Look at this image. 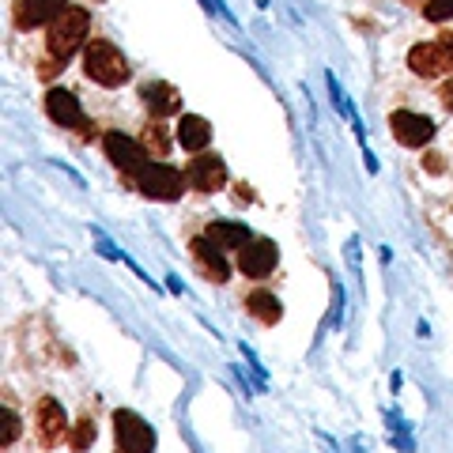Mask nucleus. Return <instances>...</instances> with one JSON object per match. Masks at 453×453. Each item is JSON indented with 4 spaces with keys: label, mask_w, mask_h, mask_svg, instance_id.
Returning <instances> with one entry per match:
<instances>
[{
    "label": "nucleus",
    "mask_w": 453,
    "mask_h": 453,
    "mask_svg": "<svg viewBox=\"0 0 453 453\" xmlns=\"http://www.w3.org/2000/svg\"><path fill=\"white\" fill-rule=\"evenodd\" d=\"M88 27H91L88 12H83V8H65L61 16L50 23V38H46L50 61H57L61 68L73 61V53L88 46Z\"/></svg>",
    "instance_id": "obj_1"
},
{
    "label": "nucleus",
    "mask_w": 453,
    "mask_h": 453,
    "mask_svg": "<svg viewBox=\"0 0 453 453\" xmlns=\"http://www.w3.org/2000/svg\"><path fill=\"white\" fill-rule=\"evenodd\" d=\"M83 73H88L98 88H121L129 80V61L121 57V50L106 38H91L83 46Z\"/></svg>",
    "instance_id": "obj_2"
},
{
    "label": "nucleus",
    "mask_w": 453,
    "mask_h": 453,
    "mask_svg": "<svg viewBox=\"0 0 453 453\" xmlns=\"http://www.w3.org/2000/svg\"><path fill=\"white\" fill-rule=\"evenodd\" d=\"M136 186L144 196H151V201H181V193H186V174H181L178 166H166V163H148L144 170H140Z\"/></svg>",
    "instance_id": "obj_3"
},
{
    "label": "nucleus",
    "mask_w": 453,
    "mask_h": 453,
    "mask_svg": "<svg viewBox=\"0 0 453 453\" xmlns=\"http://www.w3.org/2000/svg\"><path fill=\"white\" fill-rule=\"evenodd\" d=\"M408 68L416 76H446L453 73V35L438 38V42H416L408 50Z\"/></svg>",
    "instance_id": "obj_4"
},
{
    "label": "nucleus",
    "mask_w": 453,
    "mask_h": 453,
    "mask_svg": "<svg viewBox=\"0 0 453 453\" xmlns=\"http://www.w3.org/2000/svg\"><path fill=\"white\" fill-rule=\"evenodd\" d=\"M113 434H118V449L121 453H151L155 449V431L151 423H144L129 408L113 412Z\"/></svg>",
    "instance_id": "obj_5"
},
{
    "label": "nucleus",
    "mask_w": 453,
    "mask_h": 453,
    "mask_svg": "<svg viewBox=\"0 0 453 453\" xmlns=\"http://www.w3.org/2000/svg\"><path fill=\"white\" fill-rule=\"evenodd\" d=\"M276 265H280V250L273 238H250V242L238 250V268H242V276H250V280H265Z\"/></svg>",
    "instance_id": "obj_6"
},
{
    "label": "nucleus",
    "mask_w": 453,
    "mask_h": 453,
    "mask_svg": "<svg viewBox=\"0 0 453 453\" xmlns=\"http://www.w3.org/2000/svg\"><path fill=\"white\" fill-rule=\"evenodd\" d=\"M103 144H106V155H110V163L113 166H121L125 174H133V178H140V170L148 166V148L144 144H136L133 136H125V133H106L103 136Z\"/></svg>",
    "instance_id": "obj_7"
},
{
    "label": "nucleus",
    "mask_w": 453,
    "mask_h": 453,
    "mask_svg": "<svg viewBox=\"0 0 453 453\" xmlns=\"http://www.w3.org/2000/svg\"><path fill=\"white\" fill-rule=\"evenodd\" d=\"M46 110H50V118L61 125V129H83V133H95L88 118H83V106H80V98L68 91V88H50L46 95Z\"/></svg>",
    "instance_id": "obj_8"
},
{
    "label": "nucleus",
    "mask_w": 453,
    "mask_h": 453,
    "mask_svg": "<svg viewBox=\"0 0 453 453\" xmlns=\"http://www.w3.org/2000/svg\"><path fill=\"white\" fill-rule=\"evenodd\" d=\"M389 125H393V136L401 140L404 148H423V144H431V136H434V121L423 118V113H412V110H396Z\"/></svg>",
    "instance_id": "obj_9"
},
{
    "label": "nucleus",
    "mask_w": 453,
    "mask_h": 453,
    "mask_svg": "<svg viewBox=\"0 0 453 453\" xmlns=\"http://www.w3.org/2000/svg\"><path fill=\"white\" fill-rule=\"evenodd\" d=\"M186 181L196 193H216L226 186V163L219 155H196V159L186 166Z\"/></svg>",
    "instance_id": "obj_10"
},
{
    "label": "nucleus",
    "mask_w": 453,
    "mask_h": 453,
    "mask_svg": "<svg viewBox=\"0 0 453 453\" xmlns=\"http://www.w3.org/2000/svg\"><path fill=\"white\" fill-rule=\"evenodd\" d=\"M68 438V416L65 408L53 401V396H42L38 401V442L42 446H61Z\"/></svg>",
    "instance_id": "obj_11"
},
{
    "label": "nucleus",
    "mask_w": 453,
    "mask_h": 453,
    "mask_svg": "<svg viewBox=\"0 0 453 453\" xmlns=\"http://www.w3.org/2000/svg\"><path fill=\"white\" fill-rule=\"evenodd\" d=\"M189 253H193V261H196V268L208 276V280H216V283H223L226 276H231V265H226V257H223V250L211 242L208 234H201V238H193L189 242Z\"/></svg>",
    "instance_id": "obj_12"
},
{
    "label": "nucleus",
    "mask_w": 453,
    "mask_h": 453,
    "mask_svg": "<svg viewBox=\"0 0 453 453\" xmlns=\"http://www.w3.org/2000/svg\"><path fill=\"white\" fill-rule=\"evenodd\" d=\"M140 98L148 103V110L155 118H166V113L181 110V95H178L174 83H166V80H148L144 88H140Z\"/></svg>",
    "instance_id": "obj_13"
},
{
    "label": "nucleus",
    "mask_w": 453,
    "mask_h": 453,
    "mask_svg": "<svg viewBox=\"0 0 453 453\" xmlns=\"http://www.w3.org/2000/svg\"><path fill=\"white\" fill-rule=\"evenodd\" d=\"M68 0H19V31H31L38 23H53L65 12Z\"/></svg>",
    "instance_id": "obj_14"
},
{
    "label": "nucleus",
    "mask_w": 453,
    "mask_h": 453,
    "mask_svg": "<svg viewBox=\"0 0 453 453\" xmlns=\"http://www.w3.org/2000/svg\"><path fill=\"white\" fill-rule=\"evenodd\" d=\"M174 140H178V144L186 148V151H204L208 140H211V125H208L204 118H196V113H181Z\"/></svg>",
    "instance_id": "obj_15"
},
{
    "label": "nucleus",
    "mask_w": 453,
    "mask_h": 453,
    "mask_svg": "<svg viewBox=\"0 0 453 453\" xmlns=\"http://www.w3.org/2000/svg\"><path fill=\"white\" fill-rule=\"evenodd\" d=\"M204 234H208L219 250H242V246L250 242V226H246V223H234V219H216V223H208Z\"/></svg>",
    "instance_id": "obj_16"
},
{
    "label": "nucleus",
    "mask_w": 453,
    "mask_h": 453,
    "mask_svg": "<svg viewBox=\"0 0 453 453\" xmlns=\"http://www.w3.org/2000/svg\"><path fill=\"white\" fill-rule=\"evenodd\" d=\"M246 310L257 321H265V325H276L280 314H283V306H280V299H276L273 291H253L250 299H246Z\"/></svg>",
    "instance_id": "obj_17"
},
{
    "label": "nucleus",
    "mask_w": 453,
    "mask_h": 453,
    "mask_svg": "<svg viewBox=\"0 0 453 453\" xmlns=\"http://www.w3.org/2000/svg\"><path fill=\"white\" fill-rule=\"evenodd\" d=\"M386 427H389V442L396 449H404V453H412L416 449V431H412V423H404V416L396 412V408H386Z\"/></svg>",
    "instance_id": "obj_18"
},
{
    "label": "nucleus",
    "mask_w": 453,
    "mask_h": 453,
    "mask_svg": "<svg viewBox=\"0 0 453 453\" xmlns=\"http://www.w3.org/2000/svg\"><path fill=\"white\" fill-rule=\"evenodd\" d=\"M174 144H178V140H170V133L163 129L159 121H151L148 129H144V148H148V151H155L159 159H163V155H166L170 148H174Z\"/></svg>",
    "instance_id": "obj_19"
},
{
    "label": "nucleus",
    "mask_w": 453,
    "mask_h": 453,
    "mask_svg": "<svg viewBox=\"0 0 453 453\" xmlns=\"http://www.w3.org/2000/svg\"><path fill=\"white\" fill-rule=\"evenodd\" d=\"M68 446H73L76 453H83V449L95 446V423H91V416H83L76 427H73V434H68Z\"/></svg>",
    "instance_id": "obj_20"
},
{
    "label": "nucleus",
    "mask_w": 453,
    "mask_h": 453,
    "mask_svg": "<svg viewBox=\"0 0 453 453\" xmlns=\"http://www.w3.org/2000/svg\"><path fill=\"white\" fill-rule=\"evenodd\" d=\"M423 16L431 23H446L453 16V0H427V4H423Z\"/></svg>",
    "instance_id": "obj_21"
},
{
    "label": "nucleus",
    "mask_w": 453,
    "mask_h": 453,
    "mask_svg": "<svg viewBox=\"0 0 453 453\" xmlns=\"http://www.w3.org/2000/svg\"><path fill=\"white\" fill-rule=\"evenodd\" d=\"M16 438H19V416H16V408H4V438L0 442L12 446Z\"/></svg>",
    "instance_id": "obj_22"
},
{
    "label": "nucleus",
    "mask_w": 453,
    "mask_h": 453,
    "mask_svg": "<svg viewBox=\"0 0 453 453\" xmlns=\"http://www.w3.org/2000/svg\"><path fill=\"white\" fill-rule=\"evenodd\" d=\"M340 310H344V291H340V283H333V325H340Z\"/></svg>",
    "instance_id": "obj_23"
},
{
    "label": "nucleus",
    "mask_w": 453,
    "mask_h": 453,
    "mask_svg": "<svg viewBox=\"0 0 453 453\" xmlns=\"http://www.w3.org/2000/svg\"><path fill=\"white\" fill-rule=\"evenodd\" d=\"M201 4H204L208 12H216V16H223V19H231V12H226V8L219 4V0H201Z\"/></svg>",
    "instance_id": "obj_24"
},
{
    "label": "nucleus",
    "mask_w": 453,
    "mask_h": 453,
    "mask_svg": "<svg viewBox=\"0 0 453 453\" xmlns=\"http://www.w3.org/2000/svg\"><path fill=\"white\" fill-rule=\"evenodd\" d=\"M438 95H442L446 110H453V80H446V83H442V91H438Z\"/></svg>",
    "instance_id": "obj_25"
},
{
    "label": "nucleus",
    "mask_w": 453,
    "mask_h": 453,
    "mask_svg": "<svg viewBox=\"0 0 453 453\" xmlns=\"http://www.w3.org/2000/svg\"><path fill=\"white\" fill-rule=\"evenodd\" d=\"M427 170H434V174H438V170H442V159H438V155H427Z\"/></svg>",
    "instance_id": "obj_26"
}]
</instances>
